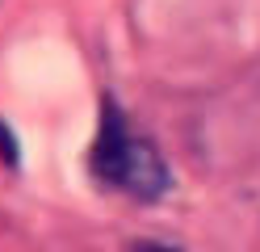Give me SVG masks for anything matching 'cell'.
Masks as SVG:
<instances>
[{"mask_svg":"<svg viewBox=\"0 0 260 252\" xmlns=\"http://www.w3.org/2000/svg\"><path fill=\"white\" fill-rule=\"evenodd\" d=\"M92 177L109 185V189H122L139 202H155L172 189V173L164 156L155 151L151 139L126 122L122 105L113 97H101V122H96V139H92Z\"/></svg>","mask_w":260,"mask_h":252,"instance_id":"1","label":"cell"},{"mask_svg":"<svg viewBox=\"0 0 260 252\" xmlns=\"http://www.w3.org/2000/svg\"><path fill=\"white\" fill-rule=\"evenodd\" d=\"M130 252H176L168 244H151V240H139V244H130Z\"/></svg>","mask_w":260,"mask_h":252,"instance_id":"2","label":"cell"},{"mask_svg":"<svg viewBox=\"0 0 260 252\" xmlns=\"http://www.w3.org/2000/svg\"><path fill=\"white\" fill-rule=\"evenodd\" d=\"M0 151H9V164H17V151H13V139H9V126L0 122Z\"/></svg>","mask_w":260,"mask_h":252,"instance_id":"3","label":"cell"}]
</instances>
